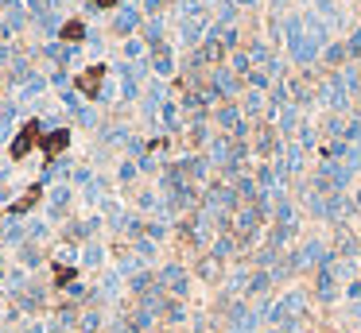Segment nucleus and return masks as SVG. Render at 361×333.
Here are the masks:
<instances>
[{"instance_id": "6", "label": "nucleus", "mask_w": 361, "mask_h": 333, "mask_svg": "<svg viewBox=\"0 0 361 333\" xmlns=\"http://www.w3.org/2000/svg\"><path fill=\"white\" fill-rule=\"evenodd\" d=\"M90 4H97V8H109V4H117V0H90Z\"/></svg>"}, {"instance_id": "3", "label": "nucleus", "mask_w": 361, "mask_h": 333, "mask_svg": "<svg viewBox=\"0 0 361 333\" xmlns=\"http://www.w3.org/2000/svg\"><path fill=\"white\" fill-rule=\"evenodd\" d=\"M39 148H43V155H47V159H55L59 151H67V148H70V132H67V128L43 132V136H39Z\"/></svg>"}, {"instance_id": "1", "label": "nucleus", "mask_w": 361, "mask_h": 333, "mask_svg": "<svg viewBox=\"0 0 361 333\" xmlns=\"http://www.w3.org/2000/svg\"><path fill=\"white\" fill-rule=\"evenodd\" d=\"M39 136H43V125H39V120H27V125L20 128V136H16V140H12L8 155H12V159H24L27 151H32L35 143H39Z\"/></svg>"}, {"instance_id": "7", "label": "nucleus", "mask_w": 361, "mask_h": 333, "mask_svg": "<svg viewBox=\"0 0 361 333\" xmlns=\"http://www.w3.org/2000/svg\"><path fill=\"white\" fill-rule=\"evenodd\" d=\"M0 217H4V213H0Z\"/></svg>"}, {"instance_id": "4", "label": "nucleus", "mask_w": 361, "mask_h": 333, "mask_svg": "<svg viewBox=\"0 0 361 333\" xmlns=\"http://www.w3.org/2000/svg\"><path fill=\"white\" fill-rule=\"evenodd\" d=\"M39 198H43V186H32V190H27L24 198H16V201H12V213H27V209H32Z\"/></svg>"}, {"instance_id": "5", "label": "nucleus", "mask_w": 361, "mask_h": 333, "mask_svg": "<svg viewBox=\"0 0 361 333\" xmlns=\"http://www.w3.org/2000/svg\"><path fill=\"white\" fill-rule=\"evenodd\" d=\"M82 31H86V27H82V20H67V24H62V39H67V43L82 39Z\"/></svg>"}, {"instance_id": "2", "label": "nucleus", "mask_w": 361, "mask_h": 333, "mask_svg": "<svg viewBox=\"0 0 361 333\" xmlns=\"http://www.w3.org/2000/svg\"><path fill=\"white\" fill-rule=\"evenodd\" d=\"M101 82H105V62H93L90 70L78 74V90H82L86 97H101Z\"/></svg>"}]
</instances>
